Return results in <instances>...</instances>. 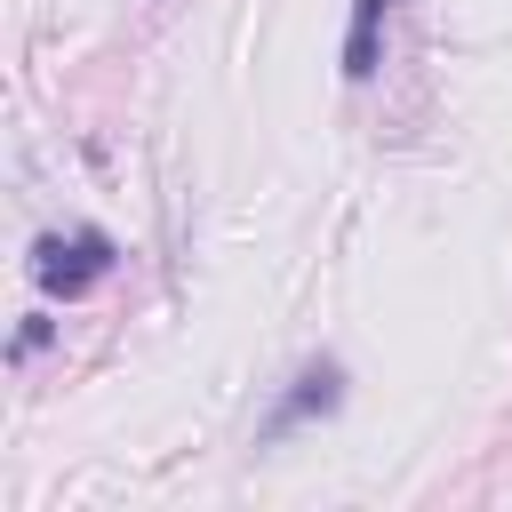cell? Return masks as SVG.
I'll list each match as a JSON object with an SVG mask.
<instances>
[{"instance_id": "obj_4", "label": "cell", "mask_w": 512, "mask_h": 512, "mask_svg": "<svg viewBox=\"0 0 512 512\" xmlns=\"http://www.w3.org/2000/svg\"><path fill=\"white\" fill-rule=\"evenodd\" d=\"M48 336H56V320H48V312H24V328H16V344H8V360H32V352H48Z\"/></svg>"}, {"instance_id": "obj_2", "label": "cell", "mask_w": 512, "mask_h": 512, "mask_svg": "<svg viewBox=\"0 0 512 512\" xmlns=\"http://www.w3.org/2000/svg\"><path fill=\"white\" fill-rule=\"evenodd\" d=\"M344 408V360H304L288 384H280V400H272V416L256 424V448H272V440H288V432H304V424H328Z\"/></svg>"}, {"instance_id": "obj_1", "label": "cell", "mask_w": 512, "mask_h": 512, "mask_svg": "<svg viewBox=\"0 0 512 512\" xmlns=\"http://www.w3.org/2000/svg\"><path fill=\"white\" fill-rule=\"evenodd\" d=\"M112 264H120V240H112L104 224L40 232V240H32V256H24L32 288H40V296H64V304H80L88 288H104V280H112Z\"/></svg>"}, {"instance_id": "obj_3", "label": "cell", "mask_w": 512, "mask_h": 512, "mask_svg": "<svg viewBox=\"0 0 512 512\" xmlns=\"http://www.w3.org/2000/svg\"><path fill=\"white\" fill-rule=\"evenodd\" d=\"M384 24H392V0H352V24H344V80L368 88L376 64H384Z\"/></svg>"}]
</instances>
